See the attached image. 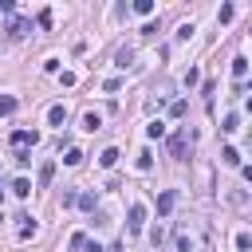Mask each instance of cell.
<instances>
[{
    "label": "cell",
    "mask_w": 252,
    "mask_h": 252,
    "mask_svg": "<svg viewBox=\"0 0 252 252\" xmlns=\"http://www.w3.org/2000/svg\"><path fill=\"white\" fill-rule=\"evenodd\" d=\"M35 142H39L35 130H16V134H12V146H16V150H28V146H35Z\"/></svg>",
    "instance_id": "obj_2"
},
{
    "label": "cell",
    "mask_w": 252,
    "mask_h": 252,
    "mask_svg": "<svg viewBox=\"0 0 252 252\" xmlns=\"http://www.w3.org/2000/svg\"><path fill=\"white\" fill-rule=\"evenodd\" d=\"M173 201H177V197H173V189H165V193H161V197H158V213H161V217H165V213H169V209H173Z\"/></svg>",
    "instance_id": "obj_6"
},
{
    "label": "cell",
    "mask_w": 252,
    "mask_h": 252,
    "mask_svg": "<svg viewBox=\"0 0 252 252\" xmlns=\"http://www.w3.org/2000/svg\"><path fill=\"white\" fill-rule=\"evenodd\" d=\"M114 63H118V67H122V71H126V67H130V63H134V47H122V51H118V55H114Z\"/></svg>",
    "instance_id": "obj_7"
},
{
    "label": "cell",
    "mask_w": 252,
    "mask_h": 252,
    "mask_svg": "<svg viewBox=\"0 0 252 252\" xmlns=\"http://www.w3.org/2000/svg\"><path fill=\"white\" fill-rule=\"evenodd\" d=\"M232 16H236V8H232V4H220V12H217V20H220V24H228Z\"/></svg>",
    "instance_id": "obj_16"
},
{
    "label": "cell",
    "mask_w": 252,
    "mask_h": 252,
    "mask_svg": "<svg viewBox=\"0 0 252 252\" xmlns=\"http://www.w3.org/2000/svg\"><path fill=\"white\" fill-rule=\"evenodd\" d=\"M12 110H16V98H12V94H4V98H0V114H4V118H8V114H12Z\"/></svg>",
    "instance_id": "obj_17"
},
{
    "label": "cell",
    "mask_w": 252,
    "mask_h": 252,
    "mask_svg": "<svg viewBox=\"0 0 252 252\" xmlns=\"http://www.w3.org/2000/svg\"><path fill=\"white\" fill-rule=\"evenodd\" d=\"M220 161H224V165H240V154H236L232 146H224V150H220Z\"/></svg>",
    "instance_id": "obj_9"
},
{
    "label": "cell",
    "mask_w": 252,
    "mask_h": 252,
    "mask_svg": "<svg viewBox=\"0 0 252 252\" xmlns=\"http://www.w3.org/2000/svg\"><path fill=\"white\" fill-rule=\"evenodd\" d=\"M130 232H142V224H146V205H130Z\"/></svg>",
    "instance_id": "obj_3"
},
{
    "label": "cell",
    "mask_w": 252,
    "mask_h": 252,
    "mask_svg": "<svg viewBox=\"0 0 252 252\" xmlns=\"http://www.w3.org/2000/svg\"><path fill=\"white\" fill-rule=\"evenodd\" d=\"M98 126H102V118H98V114H94V110H91V114H87V118H83V130H91V134H94V130H98Z\"/></svg>",
    "instance_id": "obj_13"
},
{
    "label": "cell",
    "mask_w": 252,
    "mask_h": 252,
    "mask_svg": "<svg viewBox=\"0 0 252 252\" xmlns=\"http://www.w3.org/2000/svg\"><path fill=\"white\" fill-rule=\"evenodd\" d=\"M8 35H12V39H20V35H28V20H20V16H12V20H8Z\"/></svg>",
    "instance_id": "obj_4"
},
{
    "label": "cell",
    "mask_w": 252,
    "mask_h": 252,
    "mask_svg": "<svg viewBox=\"0 0 252 252\" xmlns=\"http://www.w3.org/2000/svg\"><path fill=\"white\" fill-rule=\"evenodd\" d=\"M87 252H102V248H98V244H94V240H91V244H87Z\"/></svg>",
    "instance_id": "obj_23"
},
{
    "label": "cell",
    "mask_w": 252,
    "mask_h": 252,
    "mask_svg": "<svg viewBox=\"0 0 252 252\" xmlns=\"http://www.w3.org/2000/svg\"><path fill=\"white\" fill-rule=\"evenodd\" d=\"M12 193H16V197H28V193H32V181L16 177V181H12Z\"/></svg>",
    "instance_id": "obj_10"
},
{
    "label": "cell",
    "mask_w": 252,
    "mask_h": 252,
    "mask_svg": "<svg viewBox=\"0 0 252 252\" xmlns=\"http://www.w3.org/2000/svg\"><path fill=\"white\" fill-rule=\"evenodd\" d=\"M98 161H102V165H106V169H110V165H114V161H118V150H114V146H110V150H102V154H98Z\"/></svg>",
    "instance_id": "obj_14"
},
{
    "label": "cell",
    "mask_w": 252,
    "mask_h": 252,
    "mask_svg": "<svg viewBox=\"0 0 252 252\" xmlns=\"http://www.w3.org/2000/svg\"><path fill=\"white\" fill-rule=\"evenodd\" d=\"M185 150H189V134H185V130L169 134V154H173V158H185Z\"/></svg>",
    "instance_id": "obj_1"
},
{
    "label": "cell",
    "mask_w": 252,
    "mask_h": 252,
    "mask_svg": "<svg viewBox=\"0 0 252 252\" xmlns=\"http://www.w3.org/2000/svg\"><path fill=\"white\" fill-rule=\"evenodd\" d=\"M236 248H240V252H248V248H252V236H248V232H240V236H236Z\"/></svg>",
    "instance_id": "obj_20"
},
{
    "label": "cell",
    "mask_w": 252,
    "mask_h": 252,
    "mask_svg": "<svg viewBox=\"0 0 252 252\" xmlns=\"http://www.w3.org/2000/svg\"><path fill=\"white\" fill-rule=\"evenodd\" d=\"M248 75V59H232V79H244Z\"/></svg>",
    "instance_id": "obj_12"
},
{
    "label": "cell",
    "mask_w": 252,
    "mask_h": 252,
    "mask_svg": "<svg viewBox=\"0 0 252 252\" xmlns=\"http://www.w3.org/2000/svg\"><path fill=\"white\" fill-rule=\"evenodd\" d=\"M51 177H55V161H43V165H39V189H47Z\"/></svg>",
    "instance_id": "obj_5"
},
{
    "label": "cell",
    "mask_w": 252,
    "mask_h": 252,
    "mask_svg": "<svg viewBox=\"0 0 252 252\" xmlns=\"http://www.w3.org/2000/svg\"><path fill=\"white\" fill-rule=\"evenodd\" d=\"M248 114H252V98H248Z\"/></svg>",
    "instance_id": "obj_24"
},
{
    "label": "cell",
    "mask_w": 252,
    "mask_h": 252,
    "mask_svg": "<svg viewBox=\"0 0 252 252\" xmlns=\"http://www.w3.org/2000/svg\"><path fill=\"white\" fill-rule=\"evenodd\" d=\"M150 165H154V158H150V150H142L138 154V169H150Z\"/></svg>",
    "instance_id": "obj_19"
},
{
    "label": "cell",
    "mask_w": 252,
    "mask_h": 252,
    "mask_svg": "<svg viewBox=\"0 0 252 252\" xmlns=\"http://www.w3.org/2000/svg\"><path fill=\"white\" fill-rule=\"evenodd\" d=\"M0 201H4V189H0Z\"/></svg>",
    "instance_id": "obj_25"
},
{
    "label": "cell",
    "mask_w": 252,
    "mask_h": 252,
    "mask_svg": "<svg viewBox=\"0 0 252 252\" xmlns=\"http://www.w3.org/2000/svg\"><path fill=\"white\" fill-rule=\"evenodd\" d=\"M63 161H67V165H79V161H83V154H79V150H67V158H63Z\"/></svg>",
    "instance_id": "obj_21"
},
{
    "label": "cell",
    "mask_w": 252,
    "mask_h": 252,
    "mask_svg": "<svg viewBox=\"0 0 252 252\" xmlns=\"http://www.w3.org/2000/svg\"><path fill=\"white\" fill-rule=\"evenodd\" d=\"M47 118H51V126H63V122H67V110H63V106H51Z\"/></svg>",
    "instance_id": "obj_8"
},
{
    "label": "cell",
    "mask_w": 252,
    "mask_h": 252,
    "mask_svg": "<svg viewBox=\"0 0 252 252\" xmlns=\"http://www.w3.org/2000/svg\"><path fill=\"white\" fill-rule=\"evenodd\" d=\"M79 209H87V213H94V193H79V201H75Z\"/></svg>",
    "instance_id": "obj_15"
},
{
    "label": "cell",
    "mask_w": 252,
    "mask_h": 252,
    "mask_svg": "<svg viewBox=\"0 0 252 252\" xmlns=\"http://www.w3.org/2000/svg\"><path fill=\"white\" fill-rule=\"evenodd\" d=\"M134 12L138 16H154V0H134Z\"/></svg>",
    "instance_id": "obj_11"
},
{
    "label": "cell",
    "mask_w": 252,
    "mask_h": 252,
    "mask_svg": "<svg viewBox=\"0 0 252 252\" xmlns=\"http://www.w3.org/2000/svg\"><path fill=\"white\" fill-rule=\"evenodd\" d=\"M146 134H150V138H161V134H165V122H150Z\"/></svg>",
    "instance_id": "obj_18"
},
{
    "label": "cell",
    "mask_w": 252,
    "mask_h": 252,
    "mask_svg": "<svg viewBox=\"0 0 252 252\" xmlns=\"http://www.w3.org/2000/svg\"><path fill=\"white\" fill-rule=\"evenodd\" d=\"M244 181H252V165H244Z\"/></svg>",
    "instance_id": "obj_22"
}]
</instances>
